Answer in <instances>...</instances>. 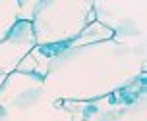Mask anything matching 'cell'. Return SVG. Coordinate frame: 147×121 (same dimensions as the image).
Wrapping results in <instances>:
<instances>
[{
  "mask_svg": "<svg viewBox=\"0 0 147 121\" xmlns=\"http://www.w3.org/2000/svg\"><path fill=\"white\" fill-rule=\"evenodd\" d=\"M145 73V50L114 41L66 50L51 60L43 77L54 100H95L114 92Z\"/></svg>",
  "mask_w": 147,
  "mask_h": 121,
  "instance_id": "obj_1",
  "label": "cell"
},
{
  "mask_svg": "<svg viewBox=\"0 0 147 121\" xmlns=\"http://www.w3.org/2000/svg\"><path fill=\"white\" fill-rule=\"evenodd\" d=\"M93 21V0H39L31 19L35 44L68 43Z\"/></svg>",
  "mask_w": 147,
  "mask_h": 121,
  "instance_id": "obj_2",
  "label": "cell"
},
{
  "mask_svg": "<svg viewBox=\"0 0 147 121\" xmlns=\"http://www.w3.org/2000/svg\"><path fill=\"white\" fill-rule=\"evenodd\" d=\"M95 21L112 31V41L130 48L145 50V21L147 2H110V0H93Z\"/></svg>",
  "mask_w": 147,
  "mask_h": 121,
  "instance_id": "obj_3",
  "label": "cell"
},
{
  "mask_svg": "<svg viewBox=\"0 0 147 121\" xmlns=\"http://www.w3.org/2000/svg\"><path fill=\"white\" fill-rule=\"evenodd\" d=\"M35 35L31 21H18L0 41V75H10L18 69L22 60L35 48Z\"/></svg>",
  "mask_w": 147,
  "mask_h": 121,
  "instance_id": "obj_4",
  "label": "cell"
},
{
  "mask_svg": "<svg viewBox=\"0 0 147 121\" xmlns=\"http://www.w3.org/2000/svg\"><path fill=\"white\" fill-rule=\"evenodd\" d=\"M18 15H20V2L18 0H0V41L18 23Z\"/></svg>",
  "mask_w": 147,
  "mask_h": 121,
  "instance_id": "obj_5",
  "label": "cell"
},
{
  "mask_svg": "<svg viewBox=\"0 0 147 121\" xmlns=\"http://www.w3.org/2000/svg\"><path fill=\"white\" fill-rule=\"evenodd\" d=\"M110 121H145V98L140 100L138 104H134L132 108L120 112L116 117H112Z\"/></svg>",
  "mask_w": 147,
  "mask_h": 121,
  "instance_id": "obj_6",
  "label": "cell"
},
{
  "mask_svg": "<svg viewBox=\"0 0 147 121\" xmlns=\"http://www.w3.org/2000/svg\"><path fill=\"white\" fill-rule=\"evenodd\" d=\"M8 75H0V88H2V85H4V81H6Z\"/></svg>",
  "mask_w": 147,
  "mask_h": 121,
  "instance_id": "obj_7",
  "label": "cell"
}]
</instances>
